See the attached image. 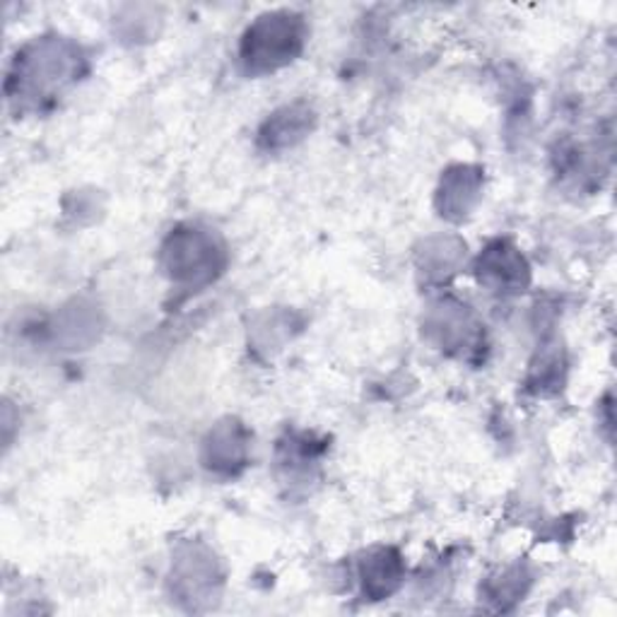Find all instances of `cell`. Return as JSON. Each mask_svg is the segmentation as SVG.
<instances>
[{
	"instance_id": "cell-3",
	"label": "cell",
	"mask_w": 617,
	"mask_h": 617,
	"mask_svg": "<svg viewBox=\"0 0 617 617\" xmlns=\"http://www.w3.org/2000/svg\"><path fill=\"white\" fill-rule=\"evenodd\" d=\"M362 577H365V589L372 593L377 601L388 596V593L394 591L400 581L398 557H394L391 550H379V553H374L365 563Z\"/></svg>"
},
{
	"instance_id": "cell-1",
	"label": "cell",
	"mask_w": 617,
	"mask_h": 617,
	"mask_svg": "<svg viewBox=\"0 0 617 617\" xmlns=\"http://www.w3.org/2000/svg\"><path fill=\"white\" fill-rule=\"evenodd\" d=\"M301 47L299 22L292 17H263L244 39V61L256 71H273L292 61Z\"/></svg>"
},
{
	"instance_id": "cell-2",
	"label": "cell",
	"mask_w": 617,
	"mask_h": 617,
	"mask_svg": "<svg viewBox=\"0 0 617 617\" xmlns=\"http://www.w3.org/2000/svg\"><path fill=\"white\" fill-rule=\"evenodd\" d=\"M311 111L299 107H285L268 119L261 138L268 143V148H287V145L305 138L309 131Z\"/></svg>"
}]
</instances>
